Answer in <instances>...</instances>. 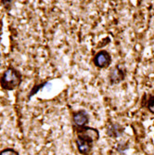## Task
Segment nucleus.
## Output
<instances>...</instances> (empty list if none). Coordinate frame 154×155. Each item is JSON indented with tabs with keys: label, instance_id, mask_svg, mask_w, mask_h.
Here are the masks:
<instances>
[{
	"label": "nucleus",
	"instance_id": "1",
	"mask_svg": "<svg viewBox=\"0 0 154 155\" xmlns=\"http://www.w3.org/2000/svg\"><path fill=\"white\" fill-rule=\"evenodd\" d=\"M76 133V146L82 155H89L93 150L94 143L100 138V132L97 128L87 125L84 127L74 126Z\"/></svg>",
	"mask_w": 154,
	"mask_h": 155
},
{
	"label": "nucleus",
	"instance_id": "2",
	"mask_svg": "<svg viewBox=\"0 0 154 155\" xmlns=\"http://www.w3.org/2000/svg\"><path fill=\"white\" fill-rule=\"evenodd\" d=\"M21 74L14 67H8L0 77V86L4 90L11 91L16 89L21 84Z\"/></svg>",
	"mask_w": 154,
	"mask_h": 155
},
{
	"label": "nucleus",
	"instance_id": "3",
	"mask_svg": "<svg viewBox=\"0 0 154 155\" xmlns=\"http://www.w3.org/2000/svg\"><path fill=\"white\" fill-rule=\"evenodd\" d=\"M94 65L99 69H105L110 66L111 63V56L107 50H100L93 59Z\"/></svg>",
	"mask_w": 154,
	"mask_h": 155
},
{
	"label": "nucleus",
	"instance_id": "4",
	"mask_svg": "<svg viewBox=\"0 0 154 155\" xmlns=\"http://www.w3.org/2000/svg\"><path fill=\"white\" fill-rule=\"evenodd\" d=\"M73 121H74V126L76 127H84L87 126V124L89 122V115L85 110H79L73 114Z\"/></svg>",
	"mask_w": 154,
	"mask_h": 155
},
{
	"label": "nucleus",
	"instance_id": "5",
	"mask_svg": "<svg viewBox=\"0 0 154 155\" xmlns=\"http://www.w3.org/2000/svg\"><path fill=\"white\" fill-rule=\"evenodd\" d=\"M125 77V71L124 68L122 67L121 65H117L116 67H114V69L111 70V72L109 75L110 78V82L111 84H117L119 82H121L122 80H123Z\"/></svg>",
	"mask_w": 154,
	"mask_h": 155
},
{
	"label": "nucleus",
	"instance_id": "6",
	"mask_svg": "<svg viewBox=\"0 0 154 155\" xmlns=\"http://www.w3.org/2000/svg\"><path fill=\"white\" fill-rule=\"evenodd\" d=\"M107 132H108V135L110 136L111 137H119L120 135L123 134V127L120 124H111L108 128Z\"/></svg>",
	"mask_w": 154,
	"mask_h": 155
},
{
	"label": "nucleus",
	"instance_id": "7",
	"mask_svg": "<svg viewBox=\"0 0 154 155\" xmlns=\"http://www.w3.org/2000/svg\"><path fill=\"white\" fill-rule=\"evenodd\" d=\"M48 84V82H45V83H42V84H36V86L33 87V88L31 89L29 95H28V98L30 100V98H31L33 96H34L35 94H37L42 88L45 87H46V84Z\"/></svg>",
	"mask_w": 154,
	"mask_h": 155
},
{
	"label": "nucleus",
	"instance_id": "8",
	"mask_svg": "<svg viewBox=\"0 0 154 155\" xmlns=\"http://www.w3.org/2000/svg\"><path fill=\"white\" fill-rule=\"evenodd\" d=\"M0 155H20V153L12 148H6L0 151Z\"/></svg>",
	"mask_w": 154,
	"mask_h": 155
},
{
	"label": "nucleus",
	"instance_id": "9",
	"mask_svg": "<svg viewBox=\"0 0 154 155\" xmlns=\"http://www.w3.org/2000/svg\"><path fill=\"white\" fill-rule=\"evenodd\" d=\"M147 109L150 114H154V96L149 97V100L147 101Z\"/></svg>",
	"mask_w": 154,
	"mask_h": 155
}]
</instances>
